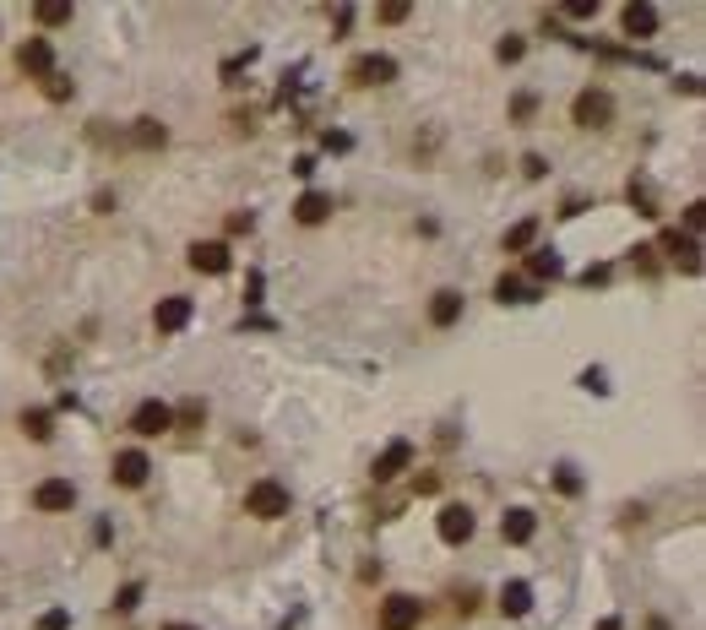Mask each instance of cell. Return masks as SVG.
<instances>
[{
  "label": "cell",
  "mask_w": 706,
  "mask_h": 630,
  "mask_svg": "<svg viewBox=\"0 0 706 630\" xmlns=\"http://www.w3.org/2000/svg\"><path fill=\"white\" fill-rule=\"evenodd\" d=\"M554 483H559V489H565V495H576V489H582V478H576V473H571V467H559V478H554Z\"/></svg>",
  "instance_id": "28"
},
{
  "label": "cell",
  "mask_w": 706,
  "mask_h": 630,
  "mask_svg": "<svg viewBox=\"0 0 706 630\" xmlns=\"http://www.w3.org/2000/svg\"><path fill=\"white\" fill-rule=\"evenodd\" d=\"M582 283H587V289H593V283H609V266H587V272H582Z\"/></svg>",
  "instance_id": "31"
},
{
  "label": "cell",
  "mask_w": 706,
  "mask_h": 630,
  "mask_svg": "<svg viewBox=\"0 0 706 630\" xmlns=\"http://www.w3.org/2000/svg\"><path fill=\"white\" fill-rule=\"evenodd\" d=\"M413 462V441H391L381 457H375V483H386V478H397L402 467Z\"/></svg>",
  "instance_id": "5"
},
{
  "label": "cell",
  "mask_w": 706,
  "mask_h": 630,
  "mask_svg": "<svg viewBox=\"0 0 706 630\" xmlns=\"http://www.w3.org/2000/svg\"><path fill=\"white\" fill-rule=\"evenodd\" d=\"M609 114H614L609 93H582L576 98V125H609Z\"/></svg>",
  "instance_id": "8"
},
{
  "label": "cell",
  "mask_w": 706,
  "mask_h": 630,
  "mask_svg": "<svg viewBox=\"0 0 706 630\" xmlns=\"http://www.w3.org/2000/svg\"><path fill=\"white\" fill-rule=\"evenodd\" d=\"M500 609H506L511 619H522V614L533 609V587H527V582H511V587L500 592Z\"/></svg>",
  "instance_id": "17"
},
{
  "label": "cell",
  "mask_w": 706,
  "mask_h": 630,
  "mask_svg": "<svg viewBox=\"0 0 706 630\" xmlns=\"http://www.w3.org/2000/svg\"><path fill=\"white\" fill-rule=\"evenodd\" d=\"M408 17V6H397V0H391V6H381V22H402Z\"/></svg>",
  "instance_id": "32"
},
{
  "label": "cell",
  "mask_w": 706,
  "mask_h": 630,
  "mask_svg": "<svg viewBox=\"0 0 706 630\" xmlns=\"http://www.w3.org/2000/svg\"><path fill=\"white\" fill-rule=\"evenodd\" d=\"M418 625V603L413 598H386V609H381V630H413Z\"/></svg>",
  "instance_id": "6"
},
{
  "label": "cell",
  "mask_w": 706,
  "mask_h": 630,
  "mask_svg": "<svg viewBox=\"0 0 706 630\" xmlns=\"http://www.w3.org/2000/svg\"><path fill=\"white\" fill-rule=\"evenodd\" d=\"M185 321H190V299H180V294H174V299H164V305H158V332H180Z\"/></svg>",
  "instance_id": "15"
},
{
  "label": "cell",
  "mask_w": 706,
  "mask_h": 630,
  "mask_svg": "<svg viewBox=\"0 0 706 630\" xmlns=\"http://www.w3.org/2000/svg\"><path fill=\"white\" fill-rule=\"evenodd\" d=\"M565 12H571V17H593V12H598V0H571Z\"/></svg>",
  "instance_id": "29"
},
{
  "label": "cell",
  "mask_w": 706,
  "mask_h": 630,
  "mask_svg": "<svg viewBox=\"0 0 706 630\" xmlns=\"http://www.w3.org/2000/svg\"><path fill=\"white\" fill-rule=\"evenodd\" d=\"M391 77H397V60H386V55H359L353 60V82H365V88H381Z\"/></svg>",
  "instance_id": "3"
},
{
  "label": "cell",
  "mask_w": 706,
  "mask_h": 630,
  "mask_svg": "<svg viewBox=\"0 0 706 630\" xmlns=\"http://www.w3.org/2000/svg\"><path fill=\"white\" fill-rule=\"evenodd\" d=\"M625 33H630V38L658 33V12H652V6H625Z\"/></svg>",
  "instance_id": "14"
},
{
  "label": "cell",
  "mask_w": 706,
  "mask_h": 630,
  "mask_svg": "<svg viewBox=\"0 0 706 630\" xmlns=\"http://www.w3.org/2000/svg\"><path fill=\"white\" fill-rule=\"evenodd\" d=\"M49 65H55V49H49V38H28V44H22V71H33V77H49Z\"/></svg>",
  "instance_id": "10"
},
{
  "label": "cell",
  "mask_w": 706,
  "mask_h": 630,
  "mask_svg": "<svg viewBox=\"0 0 706 630\" xmlns=\"http://www.w3.org/2000/svg\"><path fill=\"white\" fill-rule=\"evenodd\" d=\"M500 60L517 65V60H522V38H500Z\"/></svg>",
  "instance_id": "26"
},
{
  "label": "cell",
  "mask_w": 706,
  "mask_h": 630,
  "mask_svg": "<svg viewBox=\"0 0 706 630\" xmlns=\"http://www.w3.org/2000/svg\"><path fill=\"white\" fill-rule=\"evenodd\" d=\"M245 511H250V517H289V489H282V483H272V478L250 483Z\"/></svg>",
  "instance_id": "1"
},
{
  "label": "cell",
  "mask_w": 706,
  "mask_h": 630,
  "mask_svg": "<svg viewBox=\"0 0 706 630\" xmlns=\"http://www.w3.org/2000/svg\"><path fill=\"white\" fill-rule=\"evenodd\" d=\"M164 630H196V625H164Z\"/></svg>",
  "instance_id": "34"
},
{
  "label": "cell",
  "mask_w": 706,
  "mask_h": 630,
  "mask_svg": "<svg viewBox=\"0 0 706 630\" xmlns=\"http://www.w3.org/2000/svg\"><path fill=\"white\" fill-rule=\"evenodd\" d=\"M500 533H506V543H527L538 533V517L533 511H506L500 517Z\"/></svg>",
  "instance_id": "12"
},
{
  "label": "cell",
  "mask_w": 706,
  "mask_h": 630,
  "mask_svg": "<svg viewBox=\"0 0 706 630\" xmlns=\"http://www.w3.org/2000/svg\"><path fill=\"white\" fill-rule=\"evenodd\" d=\"M326 213H332V196H321V190H305L299 206H294V218H299V223H321Z\"/></svg>",
  "instance_id": "13"
},
{
  "label": "cell",
  "mask_w": 706,
  "mask_h": 630,
  "mask_svg": "<svg viewBox=\"0 0 706 630\" xmlns=\"http://www.w3.org/2000/svg\"><path fill=\"white\" fill-rule=\"evenodd\" d=\"M457 315H462V294L441 289V294H435V305H430V321H435V326H451Z\"/></svg>",
  "instance_id": "16"
},
{
  "label": "cell",
  "mask_w": 706,
  "mask_h": 630,
  "mask_svg": "<svg viewBox=\"0 0 706 630\" xmlns=\"http://www.w3.org/2000/svg\"><path fill=\"white\" fill-rule=\"evenodd\" d=\"M527 277H559V256H554V250L527 256Z\"/></svg>",
  "instance_id": "19"
},
{
  "label": "cell",
  "mask_w": 706,
  "mask_h": 630,
  "mask_svg": "<svg viewBox=\"0 0 706 630\" xmlns=\"http://www.w3.org/2000/svg\"><path fill=\"white\" fill-rule=\"evenodd\" d=\"M33 17H38L44 28H60V22H71V6H65V0H38Z\"/></svg>",
  "instance_id": "18"
},
{
  "label": "cell",
  "mask_w": 706,
  "mask_h": 630,
  "mask_svg": "<svg viewBox=\"0 0 706 630\" xmlns=\"http://www.w3.org/2000/svg\"><path fill=\"white\" fill-rule=\"evenodd\" d=\"M494 294H500L506 305H522V299H527V289L517 283V277H500V289H494Z\"/></svg>",
  "instance_id": "23"
},
{
  "label": "cell",
  "mask_w": 706,
  "mask_h": 630,
  "mask_svg": "<svg viewBox=\"0 0 706 630\" xmlns=\"http://www.w3.org/2000/svg\"><path fill=\"white\" fill-rule=\"evenodd\" d=\"M190 266H196V272H212V277L229 272V245H196V250H190Z\"/></svg>",
  "instance_id": "11"
},
{
  "label": "cell",
  "mask_w": 706,
  "mask_h": 630,
  "mask_svg": "<svg viewBox=\"0 0 706 630\" xmlns=\"http://www.w3.org/2000/svg\"><path fill=\"white\" fill-rule=\"evenodd\" d=\"M136 142H141V147H164V125H153V120H141V130H136Z\"/></svg>",
  "instance_id": "22"
},
{
  "label": "cell",
  "mask_w": 706,
  "mask_h": 630,
  "mask_svg": "<svg viewBox=\"0 0 706 630\" xmlns=\"http://www.w3.org/2000/svg\"><path fill=\"white\" fill-rule=\"evenodd\" d=\"M598 630H619V619H603V625H598Z\"/></svg>",
  "instance_id": "33"
},
{
  "label": "cell",
  "mask_w": 706,
  "mask_h": 630,
  "mask_svg": "<svg viewBox=\"0 0 706 630\" xmlns=\"http://www.w3.org/2000/svg\"><path fill=\"white\" fill-rule=\"evenodd\" d=\"M169 424H174V407H169V402H141V407L130 413V430H136V435H147V441L164 435Z\"/></svg>",
  "instance_id": "2"
},
{
  "label": "cell",
  "mask_w": 706,
  "mask_h": 630,
  "mask_svg": "<svg viewBox=\"0 0 706 630\" xmlns=\"http://www.w3.org/2000/svg\"><path fill=\"white\" fill-rule=\"evenodd\" d=\"M22 430H28L33 441H49V413H38V407H33V413H22Z\"/></svg>",
  "instance_id": "21"
},
{
  "label": "cell",
  "mask_w": 706,
  "mask_h": 630,
  "mask_svg": "<svg viewBox=\"0 0 706 630\" xmlns=\"http://www.w3.org/2000/svg\"><path fill=\"white\" fill-rule=\"evenodd\" d=\"M668 245H674V256H679V261H685V266H690V272H695V266H701V261H695V239H679V234H674V239H668Z\"/></svg>",
  "instance_id": "24"
},
{
  "label": "cell",
  "mask_w": 706,
  "mask_h": 630,
  "mask_svg": "<svg viewBox=\"0 0 706 630\" xmlns=\"http://www.w3.org/2000/svg\"><path fill=\"white\" fill-rule=\"evenodd\" d=\"M147 473H153V462L141 457V451H120L114 457V483H125V489H141V483H147Z\"/></svg>",
  "instance_id": "4"
},
{
  "label": "cell",
  "mask_w": 706,
  "mask_h": 630,
  "mask_svg": "<svg viewBox=\"0 0 706 630\" xmlns=\"http://www.w3.org/2000/svg\"><path fill=\"white\" fill-rule=\"evenodd\" d=\"M441 538L446 543H467L473 538V511L467 506H446L441 511Z\"/></svg>",
  "instance_id": "9"
},
{
  "label": "cell",
  "mask_w": 706,
  "mask_h": 630,
  "mask_svg": "<svg viewBox=\"0 0 706 630\" xmlns=\"http://www.w3.org/2000/svg\"><path fill=\"white\" fill-rule=\"evenodd\" d=\"M44 93H49V98H65V93H71V82H65L60 71H49V77H44Z\"/></svg>",
  "instance_id": "25"
},
{
  "label": "cell",
  "mask_w": 706,
  "mask_h": 630,
  "mask_svg": "<svg viewBox=\"0 0 706 630\" xmlns=\"http://www.w3.org/2000/svg\"><path fill=\"white\" fill-rule=\"evenodd\" d=\"M533 239H538V223H533V218H522V223L506 234V250H527Z\"/></svg>",
  "instance_id": "20"
},
{
  "label": "cell",
  "mask_w": 706,
  "mask_h": 630,
  "mask_svg": "<svg viewBox=\"0 0 706 630\" xmlns=\"http://www.w3.org/2000/svg\"><path fill=\"white\" fill-rule=\"evenodd\" d=\"M65 625H71V619H65V609H55V614H44V625H38V630H65Z\"/></svg>",
  "instance_id": "30"
},
{
  "label": "cell",
  "mask_w": 706,
  "mask_h": 630,
  "mask_svg": "<svg viewBox=\"0 0 706 630\" xmlns=\"http://www.w3.org/2000/svg\"><path fill=\"white\" fill-rule=\"evenodd\" d=\"M141 603V587L130 582V587H120V598H114V609H136Z\"/></svg>",
  "instance_id": "27"
},
{
  "label": "cell",
  "mask_w": 706,
  "mask_h": 630,
  "mask_svg": "<svg viewBox=\"0 0 706 630\" xmlns=\"http://www.w3.org/2000/svg\"><path fill=\"white\" fill-rule=\"evenodd\" d=\"M38 511H71V506H77V489H71L65 478H49V483H38Z\"/></svg>",
  "instance_id": "7"
}]
</instances>
